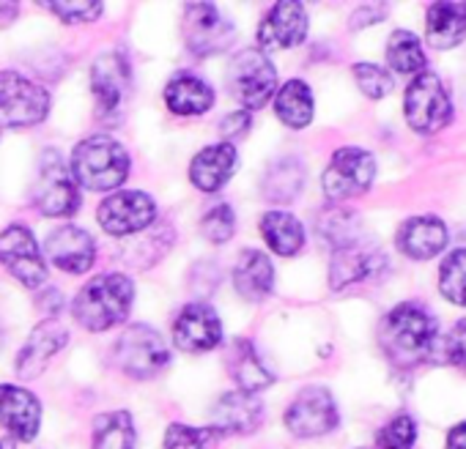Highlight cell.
<instances>
[{
	"instance_id": "cell-1",
	"label": "cell",
	"mask_w": 466,
	"mask_h": 449,
	"mask_svg": "<svg viewBox=\"0 0 466 449\" xmlns=\"http://www.w3.org/2000/svg\"><path fill=\"white\" fill-rule=\"evenodd\" d=\"M436 334H439L436 318L411 302L392 307L379 326L381 351L398 367H417L428 362L436 345Z\"/></svg>"
},
{
	"instance_id": "cell-2",
	"label": "cell",
	"mask_w": 466,
	"mask_h": 449,
	"mask_svg": "<svg viewBox=\"0 0 466 449\" xmlns=\"http://www.w3.org/2000/svg\"><path fill=\"white\" fill-rule=\"evenodd\" d=\"M135 302V283L127 274H99L72 302L75 321L88 332H107L127 321Z\"/></svg>"
},
{
	"instance_id": "cell-3",
	"label": "cell",
	"mask_w": 466,
	"mask_h": 449,
	"mask_svg": "<svg viewBox=\"0 0 466 449\" xmlns=\"http://www.w3.org/2000/svg\"><path fill=\"white\" fill-rule=\"evenodd\" d=\"M69 170H72L75 181L83 184L86 189L110 192V189H116V186H121L127 181V175H129V154L118 140H113L107 135L86 137L72 151Z\"/></svg>"
},
{
	"instance_id": "cell-4",
	"label": "cell",
	"mask_w": 466,
	"mask_h": 449,
	"mask_svg": "<svg viewBox=\"0 0 466 449\" xmlns=\"http://www.w3.org/2000/svg\"><path fill=\"white\" fill-rule=\"evenodd\" d=\"M228 88L245 110H261L278 94V69L264 50H242L230 58Z\"/></svg>"
},
{
	"instance_id": "cell-5",
	"label": "cell",
	"mask_w": 466,
	"mask_h": 449,
	"mask_svg": "<svg viewBox=\"0 0 466 449\" xmlns=\"http://www.w3.org/2000/svg\"><path fill=\"white\" fill-rule=\"evenodd\" d=\"M403 115H406V124L420 135H433L450 124L452 102L439 75L422 72L409 83L406 96H403Z\"/></svg>"
},
{
	"instance_id": "cell-6",
	"label": "cell",
	"mask_w": 466,
	"mask_h": 449,
	"mask_svg": "<svg viewBox=\"0 0 466 449\" xmlns=\"http://www.w3.org/2000/svg\"><path fill=\"white\" fill-rule=\"evenodd\" d=\"M50 94L20 72H0V129H25L45 121Z\"/></svg>"
},
{
	"instance_id": "cell-7",
	"label": "cell",
	"mask_w": 466,
	"mask_h": 449,
	"mask_svg": "<svg viewBox=\"0 0 466 449\" xmlns=\"http://www.w3.org/2000/svg\"><path fill=\"white\" fill-rule=\"evenodd\" d=\"M373 178H376L373 154L365 148H357V145H346L332 154V159L321 175V186L332 203H346L351 197L365 195L373 186Z\"/></svg>"
},
{
	"instance_id": "cell-8",
	"label": "cell",
	"mask_w": 466,
	"mask_h": 449,
	"mask_svg": "<svg viewBox=\"0 0 466 449\" xmlns=\"http://www.w3.org/2000/svg\"><path fill=\"white\" fill-rule=\"evenodd\" d=\"M34 203L47 216H69L80 208V189L58 151H45L34 184Z\"/></svg>"
},
{
	"instance_id": "cell-9",
	"label": "cell",
	"mask_w": 466,
	"mask_h": 449,
	"mask_svg": "<svg viewBox=\"0 0 466 449\" xmlns=\"http://www.w3.org/2000/svg\"><path fill=\"white\" fill-rule=\"evenodd\" d=\"M116 362L127 375L146 381V378H154L157 373H162L167 367L170 351L162 343L157 329H151L146 324H135L118 337Z\"/></svg>"
},
{
	"instance_id": "cell-10",
	"label": "cell",
	"mask_w": 466,
	"mask_h": 449,
	"mask_svg": "<svg viewBox=\"0 0 466 449\" xmlns=\"http://www.w3.org/2000/svg\"><path fill=\"white\" fill-rule=\"evenodd\" d=\"M233 39H237V28L214 4H187L184 42L195 55L208 58L225 53L233 45Z\"/></svg>"
},
{
	"instance_id": "cell-11",
	"label": "cell",
	"mask_w": 466,
	"mask_h": 449,
	"mask_svg": "<svg viewBox=\"0 0 466 449\" xmlns=\"http://www.w3.org/2000/svg\"><path fill=\"white\" fill-rule=\"evenodd\" d=\"M96 219L110 236H132L151 228L157 219V203L146 192L124 189L99 203Z\"/></svg>"
},
{
	"instance_id": "cell-12",
	"label": "cell",
	"mask_w": 466,
	"mask_h": 449,
	"mask_svg": "<svg viewBox=\"0 0 466 449\" xmlns=\"http://www.w3.org/2000/svg\"><path fill=\"white\" fill-rule=\"evenodd\" d=\"M338 403L327 386H305L286 408V427L299 438L327 435L338 427Z\"/></svg>"
},
{
	"instance_id": "cell-13",
	"label": "cell",
	"mask_w": 466,
	"mask_h": 449,
	"mask_svg": "<svg viewBox=\"0 0 466 449\" xmlns=\"http://www.w3.org/2000/svg\"><path fill=\"white\" fill-rule=\"evenodd\" d=\"M0 264L25 288H39L47 283V264L25 224H9L0 234Z\"/></svg>"
},
{
	"instance_id": "cell-14",
	"label": "cell",
	"mask_w": 466,
	"mask_h": 449,
	"mask_svg": "<svg viewBox=\"0 0 466 449\" xmlns=\"http://www.w3.org/2000/svg\"><path fill=\"white\" fill-rule=\"evenodd\" d=\"M308 39V12L297 0L275 4L258 28V50H291Z\"/></svg>"
},
{
	"instance_id": "cell-15",
	"label": "cell",
	"mask_w": 466,
	"mask_h": 449,
	"mask_svg": "<svg viewBox=\"0 0 466 449\" xmlns=\"http://www.w3.org/2000/svg\"><path fill=\"white\" fill-rule=\"evenodd\" d=\"M173 343L184 354H203L217 348L222 343L219 315L203 302L187 304L173 321Z\"/></svg>"
},
{
	"instance_id": "cell-16",
	"label": "cell",
	"mask_w": 466,
	"mask_h": 449,
	"mask_svg": "<svg viewBox=\"0 0 466 449\" xmlns=\"http://www.w3.org/2000/svg\"><path fill=\"white\" fill-rule=\"evenodd\" d=\"M384 269H387L384 253L379 247L357 239V242L335 250L332 264H329V285H332V291H346L349 285L370 280Z\"/></svg>"
},
{
	"instance_id": "cell-17",
	"label": "cell",
	"mask_w": 466,
	"mask_h": 449,
	"mask_svg": "<svg viewBox=\"0 0 466 449\" xmlns=\"http://www.w3.org/2000/svg\"><path fill=\"white\" fill-rule=\"evenodd\" d=\"M45 253L56 269L66 274H86L96 261V242L77 224H61L47 236Z\"/></svg>"
},
{
	"instance_id": "cell-18",
	"label": "cell",
	"mask_w": 466,
	"mask_h": 449,
	"mask_svg": "<svg viewBox=\"0 0 466 449\" xmlns=\"http://www.w3.org/2000/svg\"><path fill=\"white\" fill-rule=\"evenodd\" d=\"M129 66L121 53H102L91 66V91L96 96V110L102 118L118 115L129 94Z\"/></svg>"
},
{
	"instance_id": "cell-19",
	"label": "cell",
	"mask_w": 466,
	"mask_h": 449,
	"mask_svg": "<svg viewBox=\"0 0 466 449\" xmlns=\"http://www.w3.org/2000/svg\"><path fill=\"white\" fill-rule=\"evenodd\" d=\"M0 424L12 438L34 441L42 424V403L34 392L17 384H0Z\"/></svg>"
},
{
	"instance_id": "cell-20",
	"label": "cell",
	"mask_w": 466,
	"mask_h": 449,
	"mask_svg": "<svg viewBox=\"0 0 466 449\" xmlns=\"http://www.w3.org/2000/svg\"><path fill=\"white\" fill-rule=\"evenodd\" d=\"M264 419V403L242 389L225 392L214 411H211V424L225 435V433H237V435H248L256 433L261 427Z\"/></svg>"
},
{
	"instance_id": "cell-21",
	"label": "cell",
	"mask_w": 466,
	"mask_h": 449,
	"mask_svg": "<svg viewBox=\"0 0 466 449\" xmlns=\"http://www.w3.org/2000/svg\"><path fill=\"white\" fill-rule=\"evenodd\" d=\"M69 343V332L58 324V321H42L28 340L23 343L20 354H17V375L31 381L39 378L47 367V362Z\"/></svg>"
},
{
	"instance_id": "cell-22",
	"label": "cell",
	"mask_w": 466,
	"mask_h": 449,
	"mask_svg": "<svg viewBox=\"0 0 466 449\" xmlns=\"http://www.w3.org/2000/svg\"><path fill=\"white\" fill-rule=\"evenodd\" d=\"M395 244L403 255L414 261H431L447 247V224L431 214L411 216L398 228Z\"/></svg>"
},
{
	"instance_id": "cell-23",
	"label": "cell",
	"mask_w": 466,
	"mask_h": 449,
	"mask_svg": "<svg viewBox=\"0 0 466 449\" xmlns=\"http://www.w3.org/2000/svg\"><path fill=\"white\" fill-rule=\"evenodd\" d=\"M237 165H239V151L233 143L222 140V143L206 145L203 151L195 154L189 165V181L200 192H217L230 181L233 173H237Z\"/></svg>"
},
{
	"instance_id": "cell-24",
	"label": "cell",
	"mask_w": 466,
	"mask_h": 449,
	"mask_svg": "<svg viewBox=\"0 0 466 449\" xmlns=\"http://www.w3.org/2000/svg\"><path fill=\"white\" fill-rule=\"evenodd\" d=\"M225 367H228V375L237 381V386L250 394H258L261 389L275 384V375L267 367V362L261 359V354L256 351V345L242 337L228 345Z\"/></svg>"
},
{
	"instance_id": "cell-25",
	"label": "cell",
	"mask_w": 466,
	"mask_h": 449,
	"mask_svg": "<svg viewBox=\"0 0 466 449\" xmlns=\"http://www.w3.org/2000/svg\"><path fill=\"white\" fill-rule=\"evenodd\" d=\"M233 288L248 302H261L275 291V266L267 253L248 247L233 266Z\"/></svg>"
},
{
	"instance_id": "cell-26",
	"label": "cell",
	"mask_w": 466,
	"mask_h": 449,
	"mask_svg": "<svg viewBox=\"0 0 466 449\" xmlns=\"http://www.w3.org/2000/svg\"><path fill=\"white\" fill-rule=\"evenodd\" d=\"M165 105L173 115H184V118L203 115L214 105V91L206 80H200L189 72H178L165 85Z\"/></svg>"
},
{
	"instance_id": "cell-27",
	"label": "cell",
	"mask_w": 466,
	"mask_h": 449,
	"mask_svg": "<svg viewBox=\"0 0 466 449\" xmlns=\"http://www.w3.org/2000/svg\"><path fill=\"white\" fill-rule=\"evenodd\" d=\"M466 36V4H431L425 39L433 50H452Z\"/></svg>"
},
{
	"instance_id": "cell-28",
	"label": "cell",
	"mask_w": 466,
	"mask_h": 449,
	"mask_svg": "<svg viewBox=\"0 0 466 449\" xmlns=\"http://www.w3.org/2000/svg\"><path fill=\"white\" fill-rule=\"evenodd\" d=\"M261 236L272 253L291 258L305 247V228L302 222L289 211H267L261 216Z\"/></svg>"
},
{
	"instance_id": "cell-29",
	"label": "cell",
	"mask_w": 466,
	"mask_h": 449,
	"mask_svg": "<svg viewBox=\"0 0 466 449\" xmlns=\"http://www.w3.org/2000/svg\"><path fill=\"white\" fill-rule=\"evenodd\" d=\"M313 91L305 80H289L275 94V113L291 129H305L313 121Z\"/></svg>"
},
{
	"instance_id": "cell-30",
	"label": "cell",
	"mask_w": 466,
	"mask_h": 449,
	"mask_svg": "<svg viewBox=\"0 0 466 449\" xmlns=\"http://www.w3.org/2000/svg\"><path fill=\"white\" fill-rule=\"evenodd\" d=\"M387 64L392 72L398 75H409L417 77L422 72H428V55L420 45V39L411 31H395L387 42Z\"/></svg>"
},
{
	"instance_id": "cell-31",
	"label": "cell",
	"mask_w": 466,
	"mask_h": 449,
	"mask_svg": "<svg viewBox=\"0 0 466 449\" xmlns=\"http://www.w3.org/2000/svg\"><path fill=\"white\" fill-rule=\"evenodd\" d=\"M135 441L129 411H107L94 419V449H135Z\"/></svg>"
},
{
	"instance_id": "cell-32",
	"label": "cell",
	"mask_w": 466,
	"mask_h": 449,
	"mask_svg": "<svg viewBox=\"0 0 466 449\" xmlns=\"http://www.w3.org/2000/svg\"><path fill=\"white\" fill-rule=\"evenodd\" d=\"M302 184H305V167L297 159H278L269 165L261 189L272 203H291L299 195Z\"/></svg>"
},
{
	"instance_id": "cell-33",
	"label": "cell",
	"mask_w": 466,
	"mask_h": 449,
	"mask_svg": "<svg viewBox=\"0 0 466 449\" xmlns=\"http://www.w3.org/2000/svg\"><path fill=\"white\" fill-rule=\"evenodd\" d=\"M319 234L338 250L343 244H351L357 242V234H360V219L354 211L349 208H340V205H332L321 214L319 219Z\"/></svg>"
},
{
	"instance_id": "cell-34",
	"label": "cell",
	"mask_w": 466,
	"mask_h": 449,
	"mask_svg": "<svg viewBox=\"0 0 466 449\" xmlns=\"http://www.w3.org/2000/svg\"><path fill=\"white\" fill-rule=\"evenodd\" d=\"M439 291L447 302L466 307V250H452L439 269Z\"/></svg>"
},
{
	"instance_id": "cell-35",
	"label": "cell",
	"mask_w": 466,
	"mask_h": 449,
	"mask_svg": "<svg viewBox=\"0 0 466 449\" xmlns=\"http://www.w3.org/2000/svg\"><path fill=\"white\" fill-rule=\"evenodd\" d=\"M222 433L214 424L192 427L173 422L165 433V449H217Z\"/></svg>"
},
{
	"instance_id": "cell-36",
	"label": "cell",
	"mask_w": 466,
	"mask_h": 449,
	"mask_svg": "<svg viewBox=\"0 0 466 449\" xmlns=\"http://www.w3.org/2000/svg\"><path fill=\"white\" fill-rule=\"evenodd\" d=\"M233 231H237V216H233V208L228 203H217L200 216V234L211 244H225Z\"/></svg>"
},
{
	"instance_id": "cell-37",
	"label": "cell",
	"mask_w": 466,
	"mask_h": 449,
	"mask_svg": "<svg viewBox=\"0 0 466 449\" xmlns=\"http://www.w3.org/2000/svg\"><path fill=\"white\" fill-rule=\"evenodd\" d=\"M414 441H417V422L409 414H398L376 435L379 449H411Z\"/></svg>"
},
{
	"instance_id": "cell-38",
	"label": "cell",
	"mask_w": 466,
	"mask_h": 449,
	"mask_svg": "<svg viewBox=\"0 0 466 449\" xmlns=\"http://www.w3.org/2000/svg\"><path fill=\"white\" fill-rule=\"evenodd\" d=\"M45 6L69 25H88L105 12V4H99V0H69V4H64V0H50Z\"/></svg>"
},
{
	"instance_id": "cell-39",
	"label": "cell",
	"mask_w": 466,
	"mask_h": 449,
	"mask_svg": "<svg viewBox=\"0 0 466 449\" xmlns=\"http://www.w3.org/2000/svg\"><path fill=\"white\" fill-rule=\"evenodd\" d=\"M354 80L368 99H384L392 91V75L376 64H354Z\"/></svg>"
},
{
	"instance_id": "cell-40",
	"label": "cell",
	"mask_w": 466,
	"mask_h": 449,
	"mask_svg": "<svg viewBox=\"0 0 466 449\" xmlns=\"http://www.w3.org/2000/svg\"><path fill=\"white\" fill-rule=\"evenodd\" d=\"M447 356L452 364L466 367V318H461L447 334Z\"/></svg>"
},
{
	"instance_id": "cell-41",
	"label": "cell",
	"mask_w": 466,
	"mask_h": 449,
	"mask_svg": "<svg viewBox=\"0 0 466 449\" xmlns=\"http://www.w3.org/2000/svg\"><path fill=\"white\" fill-rule=\"evenodd\" d=\"M248 129H250V113H248V110H242V113H230V115H225V118L219 121V132L228 137L225 143L237 140V137H245Z\"/></svg>"
},
{
	"instance_id": "cell-42",
	"label": "cell",
	"mask_w": 466,
	"mask_h": 449,
	"mask_svg": "<svg viewBox=\"0 0 466 449\" xmlns=\"http://www.w3.org/2000/svg\"><path fill=\"white\" fill-rule=\"evenodd\" d=\"M447 449H466V419L447 433Z\"/></svg>"
},
{
	"instance_id": "cell-43",
	"label": "cell",
	"mask_w": 466,
	"mask_h": 449,
	"mask_svg": "<svg viewBox=\"0 0 466 449\" xmlns=\"http://www.w3.org/2000/svg\"><path fill=\"white\" fill-rule=\"evenodd\" d=\"M39 304L47 307V313H58V307H61V294H58V288H47V294L39 296Z\"/></svg>"
},
{
	"instance_id": "cell-44",
	"label": "cell",
	"mask_w": 466,
	"mask_h": 449,
	"mask_svg": "<svg viewBox=\"0 0 466 449\" xmlns=\"http://www.w3.org/2000/svg\"><path fill=\"white\" fill-rule=\"evenodd\" d=\"M20 15V6L17 4H0V28H9Z\"/></svg>"
},
{
	"instance_id": "cell-45",
	"label": "cell",
	"mask_w": 466,
	"mask_h": 449,
	"mask_svg": "<svg viewBox=\"0 0 466 449\" xmlns=\"http://www.w3.org/2000/svg\"><path fill=\"white\" fill-rule=\"evenodd\" d=\"M0 449H15V441L12 438H0Z\"/></svg>"
}]
</instances>
